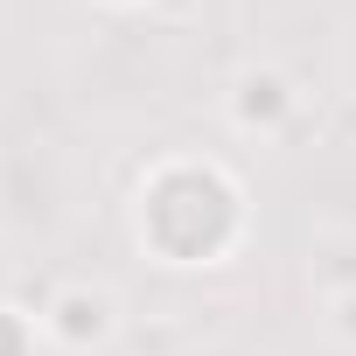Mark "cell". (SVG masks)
<instances>
[{"label":"cell","mask_w":356,"mask_h":356,"mask_svg":"<svg viewBox=\"0 0 356 356\" xmlns=\"http://www.w3.org/2000/svg\"><path fill=\"white\" fill-rule=\"evenodd\" d=\"M0 356H15V328L8 321H0Z\"/></svg>","instance_id":"1"}]
</instances>
